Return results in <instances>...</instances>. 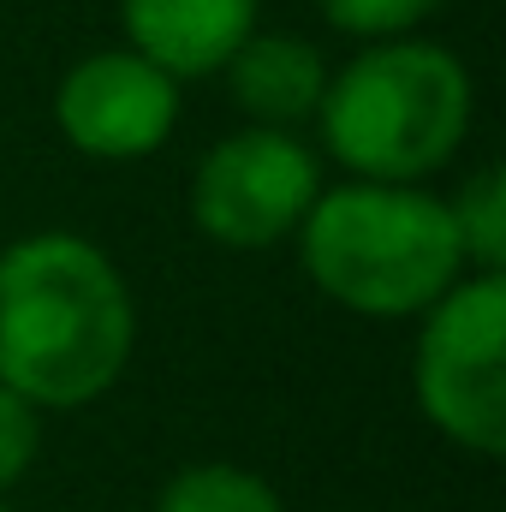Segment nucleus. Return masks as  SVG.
I'll list each match as a JSON object with an SVG mask.
<instances>
[{"label": "nucleus", "mask_w": 506, "mask_h": 512, "mask_svg": "<svg viewBox=\"0 0 506 512\" xmlns=\"http://www.w3.org/2000/svg\"><path fill=\"white\" fill-rule=\"evenodd\" d=\"M179 90H185L179 78H167L126 42L96 48L60 72L54 131L66 137V149L90 161H149L179 126V108H185Z\"/></svg>", "instance_id": "423d86ee"}, {"label": "nucleus", "mask_w": 506, "mask_h": 512, "mask_svg": "<svg viewBox=\"0 0 506 512\" xmlns=\"http://www.w3.org/2000/svg\"><path fill=\"white\" fill-rule=\"evenodd\" d=\"M447 215H453L465 268L506 274V173L495 161H483L459 179V191L447 197Z\"/></svg>", "instance_id": "9d476101"}, {"label": "nucleus", "mask_w": 506, "mask_h": 512, "mask_svg": "<svg viewBox=\"0 0 506 512\" xmlns=\"http://www.w3.org/2000/svg\"><path fill=\"white\" fill-rule=\"evenodd\" d=\"M126 48L155 60L167 78H221L233 48L262 24V0H114Z\"/></svg>", "instance_id": "0eeeda50"}, {"label": "nucleus", "mask_w": 506, "mask_h": 512, "mask_svg": "<svg viewBox=\"0 0 506 512\" xmlns=\"http://www.w3.org/2000/svg\"><path fill=\"white\" fill-rule=\"evenodd\" d=\"M0 512H12V507H6V501H0Z\"/></svg>", "instance_id": "ddd939ff"}, {"label": "nucleus", "mask_w": 506, "mask_h": 512, "mask_svg": "<svg viewBox=\"0 0 506 512\" xmlns=\"http://www.w3.org/2000/svg\"><path fill=\"white\" fill-rule=\"evenodd\" d=\"M131 352L137 298L96 239L48 227L0 251V382L42 417L114 393Z\"/></svg>", "instance_id": "f257e3e1"}, {"label": "nucleus", "mask_w": 506, "mask_h": 512, "mask_svg": "<svg viewBox=\"0 0 506 512\" xmlns=\"http://www.w3.org/2000/svg\"><path fill=\"white\" fill-rule=\"evenodd\" d=\"M477 120L471 66L429 36L358 42L346 66L328 72L322 108L310 126L322 131L328 161L346 179L381 185H429L447 173Z\"/></svg>", "instance_id": "f03ea898"}, {"label": "nucleus", "mask_w": 506, "mask_h": 512, "mask_svg": "<svg viewBox=\"0 0 506 512\" xmlns=\"http://www.w3.org/2000/svg\"><path fill=\"white\" fill-rule=\"evenodd\" d=\"M447 0H316L328 30L352 42H387V36H417Z\"/></svg>", "instance_id": "9b49d317"}, {"label": "nucleus", "mask_w": 506, "mask_h": 512, "mask_svg": "<svg viewBox=\"0 0 506 512\" xmlns=\"http://www.w3.org/2000/svg\"><path fill=\"white\" fill-rule=\"evenodd\" d=\"M155 512H286V501L268 477H256L233 459H197L161 483Z\"/></svg>", "instance_id": "1a4fd4ad"}, {"label": "nucleus", "mask_w": 506, "mask_h": 512, "mask_svg": "<svg viewBox=\"0 0 506 512\" xmlns=\"http://www.w3.org/2000/svg\"><path fill=\"white\" fill-rule=\"evenodd\" d=\"M36 453H42V411L0 382V501L30 477Z\"/></svg>", "instance_id": "f8f14e48"}, {"label": "nucleus", "mask_w": 506, "mask_h": 512, "mask_svg": "<svg viewBox=\"0 0 506 512\" xmlns=\"http://www.w3.org/2000/svg\"><path fill=\"white\" fill-rule=\"evenodd\" d=\"M322 155L298 131L239 126L191 167V227L221 251H274L322 191Z\"/></svg>", "instance_id": "39448f33"}, {"label": "nucleus", "mask_w": 506, "mask_h": 512, "mask_svg": "<svg viewBox=\"0 0 506 512\" xmlns=\"http://www.w3.org/2000/svg\"><path fill=\"white\" fill-rule=\"evenodd\" d=\"M411 393L459 453H506V274L471 268L417 316Z\"/></svg>", "instance_id": "20e7f679"}, {"label": "nucleus", "mask_w": 506, "mask_h": 512, "mask_svg": "<svg viewBox=\"0 0 506 512\" xmlns=\"http://www.w3.org/2000/svg\"><path fill=\"white\" fill-rule=\"evenodd\" d=\"M328 54L298 36V30H262L233 48V60L221 66L233 108L245 114V126H274V131H304L322 108L328 90Z\"/></svg>", "instance_id": "6e6552de"}, {"label": "nucleus", "mask_w": 506, "mask_h": 512, "mask_svg": "<svg viewBox=\"0 0 506 512\" xmlns=\"http://www.w3.org/2000/svg\"><path fill=\"white\" fill-rule=\"evenodd\" d=\"M292 245L298 268L328 304L370 322H411L459 274H471L447 197H435L429 185H322Z\"/></svg>", "instance_id": "7ed1b4c3"}]
</instances>
